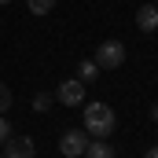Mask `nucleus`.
Returning <instances> with one entry per match:
<instances>
[{"instance_id": "nucleus-9", "label": "nucleus", "mask_w": 158, "mask_h": 158, "mask_svg": "<svg viewBox=\"0 0 158 158\" xmlns=\"http://www.w3.org/2000/svg\"><path fill=\"white\" fill-rule=\"evenodd\" d=\"M26 7H30L33 15H48V11L55 7V0H26Z\"/></svg>"}, {"instance_id": "nucleus-5", "label": "nucleus", "mask_w": 158, "mask_h": 158, "mask_svg": "<svg viewBox=\"0 0 158 158\" xmlns=\"http://www.w3.org/2000/svg\"><path fill=\"white\" fill-rule=\"evenodd\" d=\"M0 158H33V140L30 136H11L4 143V155Z\"/></svg>"}, {"instance_id": "nucleus-8", "label": "nucleus", "mask_w": 158, "mask_h": 158, "mask_svg": "<svg viewBox=\"0 0 158 158\" xmlns=\"http://www.w3.org/2000/svg\"><path fill=\"white\" fill-rule=\"evenodd\" d=\"M96 74H99V66H96V59H81L77 63V77L88 85V81H96Z\"/></svg>"}, {"instance_id": "nucleus-6", "label": "nucleus", "mask_w": 158, "mask_h": 158, "mask_svg": "<svg viewBox=\"0 0 158 158\" xmlns=\"http://www.w3.org/2000/svg\"><path fill=\"white\" fill-rule=\"evenodd\" d=\"M136 26H140L143 33H155V30H158V4H143V7H136Z\"/></svg>"}, {"instance_id": "nucleus-2", "label": "nucleus", "mask_w": 158, "mask_h": 158, "mask_svg": "<svg viewBox=\"0 0 158 158\" xmlns=\"http://www.w3.org/2000/svg\"><path fill=\"white\" fill-rule=\"evenodd\" d=\"M96 66L99 70H118V66H125V44L121 40H103L96 48Z\"/></svg>"}, {"instance_id": "nucleus-15", "label": "nucleus", "mask_w": 158, "mask_h": 158, "mask_svg": "<svg viewBox=\"0 0 158 158\" xmlns=\"http://www.w3.org/2000/svg\"><path fill=\"white\" fill-rule=\"evenodd\" d=\"M0 4H11V0H0Z\"/></svg>"}, {"instance_id": "nucleus-10", "label": "nucleus", "mask_w": 158, "mask_h": 158, "mask_svg": "<svg viewBox=\"0 0 158 158\" xmlns=\"http://www.w3.org/2000/svg\"><path fill=\"white\" fill-rule=\"evenodd\" d=\"M52 103H55V96H48V92H37V96H33V110H37V114H44Z\"/></svg>"}, {"instance_id": "nucleus-12", "label": "nucleus", "mask_w": 158, "mask_h": 158, "mask_svg": "<svg viewBox=\"0 0 158 158\" xmlns=\"http://www.w3.org/2000/svg\"><path fill=\"white\" fill-rule=\"evenodd\" d=\"M11 107V92H7V85H0V114Z\"/></svg>"}, {"instance_id": "nucleus-14", "label": "nucleus", "mask_w": 158, "mask_h": 158, "mask_svg": "<svg viewBox=\"0 0 158 158\" xmlns=\"http://www.w3.org/2000/svg\"><path fill=\"white\" fill-rule=\"evenodd\" d=\"M151 118H155V121H158V103H155V107H151Z\"/></svg>"}, {"instance_id": "nucleus-1", "label": "nucleus", "mask_w": 158, "mask_h": 158, "mask_svg": "<svg viewBox=\"0 0 158 158\" xmlns=\"http://www.w3.org/2000/svg\"><path fill=\"white\" fill-rule=\"evenodd\" d=\"M85 132L92 140H107L114 132V110L107 103H85Z\"/></svg>"}, {"instance_id": "nucleus-7", "label": "nucleus", "mask_w": 158, "mask_h": 158, "mask_svg": "<svg viewBox=\"0 0 158 158\" xmlns=\"http://www.w3.org/2000/svg\"><path fill=\"white\" fill-rule=\"evenodd\" d=\"M85 158H114V147H110L107 140H88V147H85Z\"/></svg>"}, {"instance_id": "nucleus-13", "label": "nucleus", "mask_w": 158, "mask_h": 158, "mask_svg": "<svg viewBox=\"0 0 158 158\" xmlns=\"http://www.w3.org/2000/svg\"><path fill=\"white\" fill-rule=\"evenodd\" d=\"M143 158H158V147H151V151H147V155H143Z\"/></svg>"}, {"instance_id": "nucleus-3", "label": "nucleus", "mask_w": 158, "mask_h": 158, "mask_svg": "<svg viewBox=\"0 0 158 158\" xmlns=\"http://www.w3.org/2000/svg\"><path fill=\"white\" fill-rule=\"evenodd\" d=\"M55 99L66 103V107H81V103H85V81L81 77H66L59 88H55Z\"/></svg>"}, {"instance_id": "nucleus-11", "label": "nucleus", "mask_w": 158, "mask_h": 158, "mask_svg": "<svg viewBox=\"0 0 158 158\" xmlns=\"http://www.w3.org/2000/svg\"><path fill=\"white\" fill-rule=\"evenodd\" d=\"M7 140H11V121L0 114V143H7Z\"/></svg>"}, {"instance_id": "nucleus-4", "label": "nucleus", "mask_w": 158, "mask_h": 158, "mask_svg": "<svg viewBox=\"0 0 158 158\" xmlns=\"http://www.w3.org/2000/svg\"><path fill=\"white\" fill-rule=\"evenodd\" d=\"M85 147H88V132H85V129H70V132H63V140H59V151L66 158H85Z\"/></svg>"}]
</instances>
